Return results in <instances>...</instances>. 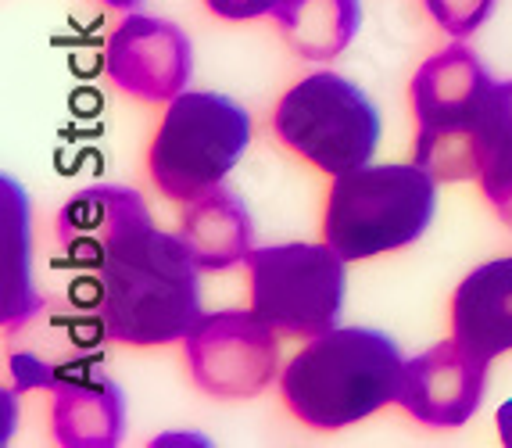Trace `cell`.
Here are the masks:
<instances>
[{
  "mask_svg": "<svg viewBox=\"0 0 512 448\" xmlns=\"http://www.w3.org/2000/svg\"><path fill=\"white\" fill-rule=\"evenodd\" d=\"M280 0H205V8L212 15L226 18V22H251V18L273 15Z\"/></svg>",
  "mask_w": 512,
  "mask_h": 448,
  "instance_id": "obj_19",
  "label": "cell"
},
{
  "mask_svg": "<svg viewBox=\"0 0 512 448\" xmlns=\"http://www.w3.org/2000/svg\"><path fill=\"white\" fill-rule=\"evenodd\" d=\"M495 79L466 44L427 58L412 76V112L419 122L416 162L437 183L473 180L491 151Z\"/></svg>",
  "mask_w": 512,
  "mask_h": 448,
  "instance_id": "obj_3",
  "label": "cell"
},
{
  "mask_svg": "<svg viewBox=\"0 0 512 448\" xmlns=\"http://www.w3.org/2000/svg\"><path fill=\"white\" fill-rule=\"evenodd\" d=\"M480 187H484L487 201L495 205L502 223L512 230V144H495L487 151L484 169H480Z\"/></svg>",
  "mask_w": 512,
  "mask_h": 448,
  "instance_id": "obj_18",
  "label": "cell"
},
{
  "mask_svg": "<svg viewBox=\"0 0 512 448\" xmlns=\"http://www.w3.org/2000/svg\"><path fill=\"white\" fill-rule=\"evenodd\" d=\"M251 144V115L215 90H183L165 108L147 151L154 187L169 201L205 198L233 173Z\"/></svg>",
  "mask_w": 512,
  "mask_h": 448,
  "instance_id": "obj_5",
  "label": "cell"
},
{
  "mask_svg": "<svg viewBox=\"0 0 512 448\" xmlns=\"http://www.w3.org/2000/svg\"><path fill=\"white\" fill-rule=\"evenodd\" d=\"M11 366H15V370H22V373H26L29 366H33V362H29V355H15V359H11ZM47 380H51V377H47V373H43V370H36L33 377H26V384H47Z\"/></svg>",
  "mask_w": 512,
  "mask_h": 448,
  "instance_id": "obj_22",
  "label": "cell"
},
{
  "mask_svg": "<svg viewBox=\"0 0 512 448\" xmlns=\"http://www.w3.org/2000/svg\"><path fill=\"white\" fill-rule=\"evenodd\" d=\"M452 337L487 362L512 352V255L484 262L455 287Z\"/></svg>",
  "mask_w": 512,
  "mask_h": 448,
  "instance_id": "obj_11",
  "label": "cell"
},
{
  "mask_svg": "<svg viewBox=\"0 0 512 448\" xmlns=\"http://www.w3.org/2000/svg\"><path fill=\"white\" fill-rule=\"evenodd\" d=\"M273 18L298 58L333 61L359 36L362 0H280Z\"/></svg>",
  "mask_w": 512,
  "mask_h": 448,
  "instance_id": "obj_15",
  "label": "cell"
},
{
  "mask_svg": "<svg viewBox=\"0 0 512 448\" xmlns=\"http://www.w3.org/2000/svg\"><path fill=\"white\" fill-rule=\"evenodd\" d=\"M180 241L201 269H233L251 259L255 251V226L244 198L233 190L215 187L205 198L190 201L180 216Z\"/></svg>",
  "mask_w": 512,
  "mask_h": 448,
  "instance_id": "obj_14",
  "label": "cell"
},
{
  "mask_svg": "<svg viewBox=\"0 0 512 448\" xmlns=\"http://www.w3.org/2000/svg\"><path fill=\"white\" fill-rule=\"evenodd\" d=\"M437 216V180L419 162L362 165L333 176L323 212V241L348 262L409 248Z\"/></svg>",
  "mask_w": 512,
  "mask_h": 448,
  "instance_id": "obj_4",
  "label": "cell"
},
{
  "mask_svg": "<svg viewBox=\"0 0 512 448\" xmlns=\"http://www.w3.org/2000/svg\"><path fill=\"white\" fill-rule=\"evenodd\" d=\"M512 144V79L498 83L491 101V147Z\"/></svg>",
  "mask_w": 512,
  "mask_h": 448,
  "instance_id": "obj_20",
  "label": "cell"
},
{
  "mask_svg": "<svg viewBox=\"0 0 512 448\" xmlns=\"http://www.w3.org/2000/svg\"><path fill=\"white\" fill-rule=\"evenodd\" d=\"M54 438L69 448L119 445L126 431V395L104 373H76L54 384Z\"/></svg>",
  "mask_w": 512,
  "mask_h": 448,
  "instance_id": "obj_13",
  "label": "cell"
},
{
  "mask_svg": "<svg viewBox=\"0 0 512 448\" xmlns=\"http://www.w3.org/2000/svg\"><path fill=\"white\" fill-rule=\"evenodd\" d=\"M405 355L384 330L333 327L294 355L280 373L283 402L316 431H344L351 423L398 402Z\"/></svg>",
  "mask_w": 512,
  "mask_h": 448,
  "instance_id": "obj_2",
  "label": "cell"
},
{
  "mask_svg": "<svg viewBox=\"0 0 512 448\" xmlns=\"http://www.w3.org/2000/svg\"><path fill=\"white\" fill-rule=\"evenodd\" d=\"M104 69L122 94L144 104H169L190 87L194 47L176 22L129 11L108 36Z\"/></svg>",
  "mask_w": 512,
  "mask_h": 448,
  "instance_id": "obj_9",
  "label": "cell"
},
{
  "mask_svg": "<svg viewBox=\"0 0 512 448\" xmlns=\"http://www.w3.org/2000/svg\"><path fill=\"white\" fill-rule=\"evenodd\" d=\"M4 190V327H22L36 316L40 298L29 280V208L26 194L11 176L0 180Z\"/></svg>",
  "mask_w": 512,
  "mask_h": 448,
  "instance_id": "obj_16",
  "label": "cell"
},
{
  "mask_svg": "<svg viewBox=\"0 0 512 448\" xmlns=\"http://www.w3.org/2000/svg\"><path fill=\"white\" fill-rule=\"evenodd\" d=\"M484 391L487 359L473 355L452 337L419 352L416 359H405L398 405L423 427L455 431L477 416V409L484 405Z\"/></svg>",
  "mask_w": 512,
  "mask_h": 448,
  "instance_id": "obj_10",
  "label": "cell"
},
{
  "mask_svg": "<svg viewBox=\"0 0 512 448\" xmlns=\"http://www.w3.org/2000/svg\"><path fill=\"white\" fill-rule=\"evenodd\" d=\"M183 352L197 388L222 402L255 398L273 384L280 366L276 330L255 309L201 312L183 337Z\"/></svg>",
  "mask_w": 512,
  "mask_h": 448,
  "instance_id": "obj_8",
  "label": "cell"
},
{
  "mask_svg": "<svg viewBox=\"0 0 512 448\" xmlns=\"http://www.w3.org/2000/svg\"><path fill=\"white\" fill-rule=\"evenodd\" d=\"M101 323L119 345L154 348L183 341L201 319V266L180 241L147 219L104 251Z\"/></svg>",
  "mask_w": 512,
  "mask_h": 448,
  "instance_id": "obj_1",
  "label": "cell"
},
{
  "mask_svg": "<svg viewBox=\"0 0 512 448\" xmlns=\"http://www.w3.org/2000/svg\"><path fill=\"white\" fill-rule=\"evenodd\" d=\"M251 309L283 337H319L337 327L348 291V259L330 244L287 241L248 259Z\"/></svg>",
  "mask_w": 512,
  "mask_h": 448,
  "instance_id": "obj_7",
  "label": "cell"
},
{
  "mask_svg": "<svg viewBox=\"0 0 512 448\" xmlns=\"http://www.w3.org/2000/svg\"><path fill=\"white\" fill-rule=\"evenodd\" d=\"M423 4L444 33L455 36V40H466L495 15L498 0H423Z\"/></svg>",
  "mask_w": 512,
  "mask_h": 448,
  "instance_id": "obj_17",
  "label": "cell"
},
{
  "mask_svg": "<svg viewBox=\"0 0 512 448\" xmlns=\"http://www.w3.org/2000/svg\"><path fill=\"white\" fill-rule=\"evenodd\" d=\"M273 130L283 147L326 176H344L369 165L380 147L384 122L376 104L337 72H312L280 97Z\"/></svg>",
  "mask_w": 512,
  "mask_h": 448,
  "instance_id": "obj_6",
  "label": "cell"
},
{
  "mask_svg": "<svg viewBox=\"0 0 512 448\" xmlns=\"http://www.w3.org/2000/svg\"><path fill=\"white\" fill-rule=\"evenodd\" d=\"M151 212L129 187H90L79 190L58 216V241L79 266H101L104 251L119 241L122 233L147 223Z\"/></svg>",
  "mask_w": 512,
  "mask_h": 448,
  "instance_id": "obj_12",
  "label": "cell"
},
{
  "mask_svg": "<svg viewBox=\"0 0 512 448\" xmlns=\"http://www.w3.org/2000/svg\"><path fill=\"white\" fill-rule=\"evenodd\" d=\"M498 434H502V441L512 448V398L498 409Z\"/></svg>",
  "mask_w": 512,
  "mask_h": 448,
  "instance_id": "obj_21",
  "label": "cell"
}]
</instances>
